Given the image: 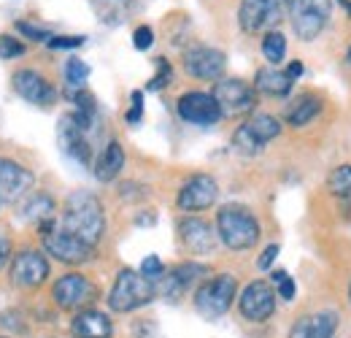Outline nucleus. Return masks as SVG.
I'll return each mask as SVG.
<instances>
[{
  "label": "nucleus",
  "mask_w": 351,
  "mask_h": 338,
  "mask_svg": "<svg viewBox=\"0 0 351 338\" xmlns=\"http://www.w3.org/2000/svg\"><path fill=\"white\" fill-rule=\"evenodd\" d=\"M152 43H154V30H152L149 25L135 27V33H132V46H135L138 52H146Z\"/></svg>",
  "instance_id": "36"
},
{
  "label": "nucleus",
  "mask_w": 351,
  "mask_h": 338,
  "mask_svg": "<svg viewBox=\"0 0 351 338\" xmlns=\"http://www.w3.org/2000/svg\"><path fill=\"white\" fill-rule=\"evenodd\" d=\"M22 216L27 222H36L41 227V236L54 230V201L46 192H33L25 203H22Z\"/></svg>",
  "instance_id": "22"
},
{
  "label": "nucleus",
  "mask_w": 351,
  "mask_h": 338,
  "mask_svg": "<svg viewBox=\"0 0 351 338\" xmlns=\"http://www.w3.org/2000/svg\"><path fill=\"white\" fill-rule=\"evenodd\" d=\"M322 111V100L316 95H300L289 109H287V122L292 127H306L308 122L316 120V114Z\"/></svg>",
  "instance_id": "26"
},
{
  "label": "nucleus",
  "mask_w": 351,
  "mask_h": 338,
  "mask_svg": "<svg viewBox=\"0 0 351 338\" xmlns=\"http://www.w3.org/2000/svg\"><path fill=\"white\" fill-rule=\"evenodd\" d=\"M349 300H351V284H349Z\"/></svg>",
  "instance_id": "44"
},
{
  "label": "nucleus",
  "mask_w": 351,
  "mask_h": 338,
  "mask_svg": "<svg viewBox=\"0 0 351 338\" xmlns=\"http://www.w3.org/2000/svg\"><path fill=\"white\" fill-rule=\"evenodd\" d=\"M276 257H278V244H270V247H267V249H265V252L260 254V260H257V265H260L263 271H267V268L273 265V260H276Z\"/></svg>",
  "instance_id": "39"
},
{
  "label": "nucleus",
  "mask_w": 351,
  "mask_h": 338,
  "mask_svg": "<svg viewBox=\"0 0 351 338\" xmlns=\"http://www.w3.org/2000/svg\"><path fill=\"white\" fill-rule=\"evenodd\" d=\"M154 284L149 282V279H143L138 271H132V268H122L119 273H117V282H114V287H111V293H108V306L114 308V311H119V314H125V311H135V308H141V306H146L152 297H154Z\"/></svg>",
  "instance_id": "3"
},
{
  "label": "nucleus",
  "mask_w": 351,
  "mask_h": 338,
  "mask_svg": "<svg viewBox=\"0 0 351 338\" xmlns=\"http://www.w3.org/2000/svg\"><path fill=\"white\" fill-rule=\"evenodd\" d=\"M0 338H5V336H0Z\"/></svg>",
  "instance_id": "45"
},
{
  "label": "nucleus",
  "mask_w": 351,
  "mask_h": 338,
  "mask_svg": "<svg viewBox=\"0 0 351 338\" xmlns=\"http://www.w3.org/2000/svg\"><path fill=\"white\" fill-rule=\"evenodd\" d=\"M276 290L273 284H267L263 279L246 284V290L238 297V306H241V314L249 319V322H265L273 317L276 311Z\"/></svg>",
  "instance_id": "15"
},
{
  "label": "nucleus",
  "mask_w": 351,
  "mask_h": 338,
  "mask_svg": "<svg viewBox=\"0 0 351 338\" xmlns=\"http://www.w3.org/2000/svg\"><path fill=\"white\" fill-rule=\"evenodd\" d=\"M62 230L73 233L84 244L95 247L106 233V212L97 195L89 190H76L68 195L62 209Z\"/></svg>",
  "instance_id": "1"
},
{
  "label": "nucleus",
  "mask_w": 351,
  "mask_h": 338,
  "mask_svg": "<svg viewBox=\"0 0 351 338\" xmlns=\"http://www.w3.org/2000/svg\"><path fill=\"white\" fill-rule=\"evenodd\" d=\"M217 236L227 249L243 252L260 241V222L246 206L227 203L217 212Z\"/></svg>",
  "instance_id": "2"
},
{
  "label": "nucleus",
  "mask_w": 351,
  "mask_h": 338,
  "mask_svg": "<svg viewBox=\"0 0 351 338\" xmlns=\"http://www.w3.org/2000/svg\"><path fill=\"white\" fill-rule=\"evenodd\" d=\"M130 111H128V117H125V120H128V125H138V122H141V117H143V92H138V89H135V92H132L130 95Z\"/></svg>",
  "instance_id": "37"
},
{
  "label": "nucleus",
  "mask_w": 351,
  "mask_h": 338,
  "mask_svg": "<svg viewBox=\"0 0 351 338\" xmlns=\"http://www.w3.org/2000/svg\"><path fill=\"white\" fill-rule=\"evenodd\" d=\"M178 233H181L184 247L192 254H211L214 247H217V233L211 230V225L206 219L186 216V219H181Z\"/></svg>",
  "instance_id": "19"
},
{
  "label": "nucleus",
  "mask_w": 351,
  "mask_h": 338,
  "mask_svg": "<svg viewBox=\"0 0 351 338\" xmlns=\"http://www.w3.org/2000/svg\"><path fill=\"white\" fill-rule=\"evenodd\" d=\"M343 5H346V8H349V14H351V0H343Z\"/></svg>",
  "instance_id": "42"
},
{
  "label": "nucleus",
  "mask_w": 351,
  "mask_h": 338,
  "mask_svg": "<svg viewBox=\"0 0 351 338\" xmlns=\"http://www.w3.org/2000/svg\"><path fill=\"white\" fill-rule=\"evenodd\" d=\"M51 297L60 308L65 311H76V308H84L87 303H92L97 297V287L89 282L87 276L82 273H65L54 282L51 287Z\"/></svg>",
  "instance_id": "11"
},
{
  "label": "nucleus",
  "mask_w": 351,
  "mask_h": 338,
  "mask_svg": "<svg viewBox=\"0 0 351 338\" xmlns=\"http://www.w3.org/2000/svg\"><path fill=\"white\" fill-rule=\"evenodd\" d=\"M278 133H281V122L273 114H254L232 133V149L243 157H254L273 138H278Z\"/></svg>",
  "instance_id": "4"
},
{
  "label": "nucleus",
  "mask_w": 351,
  "mask_h": 338,
  "mask_svg": "<svg viewBox=\"0 0 351 338\" xmlns=\"http://www.w3.org/2000/svg\"><path fill=\"white\" fill-rule=\"evenodd\" d=\"M227 57L224 52L214 49V46H192L184 52V68L189 76L203 79V82H219L224 74Z\"/></svg>",
  "instance_id": "14"
},
{
  "label": "nucleus",
  "mask_w": 351,
  "mask_h": 338,
  "mask_svg": "<svg viewBox=\"0 0 351 338\" xmlns=\"http://www.w3.org/2000/svg\"><path fill=\"white\" fill-rule=\"evenodd\" d=\"M87 127L76 120V114H65L60 117V125H57V144L62 149V155L79 166L87 168L92 163V146H89L87 138Z\"/></svg>",
  "instance_id": "10"
},
{
  "label": "nucleus",
  "mask_w": 351,
  "mask_h": 338,
  "mask_svg": "<svg viewBox=\"0 0 351 338\" xmlns=\"http://www.w3.org/2000/svg\"><path fill=\"white\" fill-rule=\"evenodd\" d=\"M125 168V149L119 141H108V146L100 152L97 163H95V176L97 181H114Z\"/></svg>",
  "instance_id": "24"
},
{
  "label": "nucleus",
  "mask_w": 351,
  "mask_h": 338,
  "mask_svg": "<svg viewBox=\"0 0 351 338\" xmlns=\"http://www.w3.org/2000/svg\"><path fill=\"white\" fill-rule=\"evenodd\" d=\"M46 43L51 49H76V46L84 43V36H51Z\"/></svg>",
  "instance_id": "38"
},
{
  "label": "nucleus",
  "mask_w": 351,
  "mask_h": 338,
  "mask_svg": "<svg viewBox=\"0 0 351 338\" xmlns=\"http://www.w3.org/2000/svg\"><path fill=\"white\" fill-rule=\"evenodd\" d=\"M287 74H289L292 79H300V76H303V63H298V60H295V63H289Z\"/></svg>",
  "instance_id": "41"
},
{
  "label": "nucleus",
  "mask_w": 351,
  "mask_h": 338,
  "mask_svg": "<svg viewBox=\"0 0 351 338\" xmlns=\"http://www.w3.org/2000/svg\"><path fill=\"white\" fill-rule=\"evenodd\" d=\"M87 79H89V65L84 60H79V57H71V60L65 63V82L71 87V92L84 89Z\"/></svg>",
  "instance_id": "30"
},
{
  "label": "nucleus",
  "mask_w": 351,
  "mask_h": 338,
  "mask_svg": "<svg viewBox=\"0 0 351 338\" xmlns=\"http://www.w3.org/2000/svg\"><path fill=\"white\" fill-rule=\"evenodd\" d=\"M292 84H295V79H292L287 71L276 68V65L260 68L257 76H254V89L263 92V95H270V98H284V95H289Z\"/></svg>",
  "instance_id": "23"
},
{
  "label": "nucleus",
  "mask_w": 351,
  "mask_h": 338,
  "mask_svg": "<svg viewBox=\"0 0 351 338\" xmlns=\"http://www.w3.org/2000/svg\"><path fill=\"white\" fill-rule=\"evenodd\" d=\"M141 276H143V279H149L152 284H157V282L165 276V265H162V260H160L157 254L143 257V262H141Z\"/></svg>",
  "instance_id": "32"
},
{
  "label": "nucleus",
  "mask_w": 351,
  "mask_h": 338,
  "mask_svg": "<svg viewBox=\"0 0 351 338\" xmlns=\"http://www.w3.org/2000/svg\"><path fill=\"white\" fill-rule=\"evenodd\" d=\"M49 279V260L36 249H25L11 262V282L25 290H36Z\"/></svg>",
  "instance_id": "16"
},
{
  "label": "nucleus",
  "mask_w": 351,
  "mask_h": 338,
  "mask_svg": "<svg viewBox=\"0 0 351 338\" xmlns=\"http://www.w3.org/2000/svg\"><path fill=\"white\" fill-rule=\"evenodd\" d=\"M338 330V314L335 311H316L298 319L289 330V338H332Z\"/></svg>",
  "instance_id": "20"
},
{
  "label": "nucleus",
  "mask_w": 351,
  "mask_h": 338,
  "mask_svg": "<svg viewBox=\"0 0 351 338\" xmlns=\"http://www.w3.org/2000/svg\"><path fill=\"white\" fill-rule=\"evenodd\" d=\"M270 282H273V290L281 300H292L295 297V282H292V276L287 271H273Z\"/></svg>",
  "instance_id": "31"
},
{
  "label": "nucleus",
  "mask_w": 351,
  "mask_h": 338,
  "mask_svg": "<svg viewBox=\"0 0 351 338\" xmlns=\"http://www.w3.org/2000/svg\"><path fill=\"white\" fill-rule=\"evenodd\" d=\"M346 60L351 63V46H349V52H346Z\"/></svg>",
  "instance_id": "43"
},
{
  "label": "nucleus",
  "mask_w": 351,
  "mask_h": 338,
  "mask_svg": "<svg viewBox=\"0 0 351 338\" xmlns=\"http://www.w3.org/2000/svg\"><path fill=\"white\" fill-rule=\"evenodd\" d=\"M332 16V0H289V22L300 41H313Z\"/></svg>",
  "instance_id": "6"
},
{
  "label": "nucleus",
  "mask_w": 351,
  "mask_h": 338,
  "mask_svg": "<svg viewBox=\"0 0 351 338\" xmlns=\"http://www.w3.org/2000/svg\"><path fill=\"white\" fill-rule=\"evenodd\" d=\"M89 3H92L95 16H97L103 25H108V27L122 25V22L130 16L132 5H135V0H89Z\"/></svg>",
  "instance_id": "25"
},
{
  "label": "nucleus",
  "mask_w": 351,
  "mask_h": 338,
  "mask_svg": "<svg viewBox=\"0 0 351 338\" xmlns=\"http://www.w3.org/2000/svg\"><path fill=\"white\" fill-rule=\"evenodd\" d=\"M8 254H11V244H8V238L0 236V271H3V265L8 262Z\"/></svg>",
  "instance_id": "40"
},
{
  "label": "nucleus",
  "mask_w": 351,
  "mask_h": 338,
  "mask_svg": "<svg viewBox=\"0 0 351 338\" xmlns=\"http://www.w3.org/2000/svg\"><path fill=\"white\" fill-rule=\"evenodd\" d=\"M263 54L270 65L284 63V57H287V38H284V33H278V30H267L263 38Z\"/></svg>",
  "instance_id": "27"
},
{
  "label": "nucleus",
  "mask_w": 351,
  "mask_h": 338,
  "mask_svg": "<svg viewBox=\"0 0 351 338\" xmlns=\"http://www.w3.org/2000/svg\"><path fill=\"white\" fill-rule=\"evenodd\" d=\"M71 333L73 338H111L114 325L103 311L82 308L71 322Z\"/></svg>",
  "instance_id": "21"
},
{
  "label": "nucleus",
  "mask_w": 351,
  "mask_h": 338,
  "mask_svg": "<svg viewBox=\"0 0 351 338\" xmlns=\"http://www.w3.org/2000/svg\"><path fill=\"white\" fill-rule=\"evenodd\" d=\"M16 30H19L25 38H30V41H49V38H51L49 27H41V25H36V22H27V19L16 22Z\"/></svg>",
  "instance_id": "35"
},
{
  "label": "nucleus",
  "mask_w": 351,
  "mask_h": 338,
  "mask_svg": "<svg viewBox=\"0 0 351 338\" xmlns=\"http://www.w3.org/2000/svg\"><path fill=\"white\" fill-rule=\"evenodd\" d=\"M168 276L186 293V287H189L192 282H197L200 276H206V265H200V262H181V265H176Z\"/></svg>",
  "instance_id": "29"
},
{
  "label": "nucleus",
  "mask_w": 351,
  "mask_h": 338,
  "mask_svg": "<svg viewBox=\"0 0 351 338\" xmlns=\"http://www.w3.org/2000/svg\"><path fill=\"white\" fill-rule=\"evenodd\" d=\"M44 249L54 260L65 262V265H84L95 257V247L84 244L82 238H76L68 230H49V233H44Z\"/></svg>",
  "instance_id": "12"
},
{
  "label": "nucleus",
  "mask_w": 351,
  "mask_h": 338,
  "mask_svg": "<svg viewBox=\"0 0 351 338\" xmlns=\"http://www.w3.org/2000/svg\"><path fill=\"white\" fill-rule=\"evenodd\" d=\"M176 111L184 122L189 125H200V127H208V125H217L221 120V109L219 103L214 100V95L208 92H184L176 103Z\"/></svg>",
  "instance_id": "13"
},
{
  "label": "nucleus",
  "mask_w": 351,
  "mask_h": 338,
  "mask_svg": "<svg viewBox=\"0 0 351 338\" xmlns=\"http://www.w3.org/2000/svg\"><path fill=\"white\" fill-rule=\"evenodd\" d=\"M171 82H173V68H171V63H168L165 57H157V74L152 76L149 89H162V87H168Z\"/></svg>",
  "instance_id": "33"
},
{
  "label": "nucleus",
  "mask_w": 351,
  "mask_h": 338,
  "mask_svg": "<svg viewBox=\"0 0 351 338\" xmlns=\"http://www.w3.org/2000/svg\"><path fill=\"white\" fill-rule=\"evenodd\" d=\"M217 198H219L217 179L208 176V173H195L181 184V190L176 195V203H178L181 212H206L217 203Z\"/></svg>",
  "instance_id": "9"
},
{
  "label": "nucleus",
  "mask_w": 351,
  "mask_h": 338,
  "mask_svg": "<svg viewBox=\"0 0 351 338\" xmlns=\"http://www.w3.org/2000/svg\"><path fill=\"white\" fill-rule=\"evenodd\" d=\"M214 100L219 103L221 117H241V114H249L254 111L257 106V89L243 82V79H219L214 84Z\"/></svg>",
  "instance_id": "8"
},
{
  "label": "nucleus",
  "mask_w": 351,
  "mask_h": 338,
  "mask_svg": "<svg viewBox=\"0 0 351 338\" xmlns=\"http://www.w3.org/2000/svg\"><path fill=\"white\" fill-rule=\"evenodd\" d=\"M33 187V173L16 160L0 157V203H14L25 198Z\"/></svg>",
  "instance_id": "18"
},
{
  "label": "nucleus",
  "mask_w": 351,
  "mask_h": 338,
  "mask_svg": "<svg viewBox=\"0 0 351 338\" xmlns=\"http://www.w3.org/2000/svg\"><path fill=\"white\" fill-rule=\"evenodd\" d=\"M289 16V0H241L238 25L243 33H267Z\"/></svg>",
  "instance_id": "7"
},
{
  "label": "nucleus",
  "mask_w": 351,
  "mask_h": 338,
  "mask_svg": "<svg viewBox=\"0 0 351 338\" xmlns=\"http://www.w3.org/2000/svg\"><path fill=\"white\" fill-rule=\"evenodd\" d=\"M25 54V43L14 36H0V60H14V57H22Z\"/></svg>",
  "instance_id": "34"
},
{
  "label": "nucleus",
  "mask_w": 351,
  "mask_h": 338,
  "mask_svg": "<svg viewBox=\"0 0 351 338\" xmlns=\"http://www.w3.org/2000/svg\"><path fill=\"white\" fill-rule=\"evenodd\" d=\"M11 87H14V92H16L22 100H27V103H33V106H51V103L57 100L54 84H51L46 76H41L38 71H33V68L16 71V74L11 76Z\"/></svg>",
  "instance_id": "17"
},
{
  "label": "nucleus",
  "mask_w": 351,
  "mask_h": 338,
  "mask_svg": "<svg viewBox=\"0 0 351 338\" xmlns=\"http://www.w3.org/2000/svg\"><path fill=\"white\" fill-rule=\"evenodd\" d=\"M327 187L335 198L341 201H351V166H338L330 170L327 176Z\"/></svg>",
  "instance_id": "28"
},
{
  "label": "nucleus",
  "mask_w": 351,
  "mask_h": 338,
  "mask_svg": "<svg viewBox=\"0 0 351 338\" xmlns=\"http://www.w3.org/2000/svg\"><path fill=\"white\" fill-rule=\"evenodd\" d=\"M238 293V282L230 273H217L211 279H206L200 284V290L195 293V308L206 317V319H219L221 314L230 311L232 300Z\"/></svg>",
  "instance_id": "5"
}]
</instances>
